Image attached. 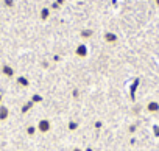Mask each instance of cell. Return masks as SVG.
Returning <instances> with one entry per match:
<instances>
[{
    "label": "cell",
    "instance_id": "cell-1",
    "mask_svg": "<svg viewBox=\"0 0 159 151\" xmlns=\"http://www.w3.org/2000/svg\"><path fill=\"white\" fill-rule=\"evenodd\" d=\"M36 129H38L41 134H47V132H50V129H52V123H50V120H47V118L39 120L38 125H36Z\"/></svg>",
    "mask_w": 159,
    "mask_h": 151
},
{
    "label": "cell",
    "instance_id": "cell-2",
    "mask_svg": "<svg viewBox=\"0 0 159 151\" xmlns=\"http://www.w3.org/2000/svg\"><path fill=\"white\" fill-rule=\"evenodd\" d=\"M2 73L5 75L7 78H13L14 77V69L10 67L8 64H5V65H2Z\"/></svg>",
    "mask_w": 159,
    "mask_h": 151
},
{
    "label": "cell",
    "instance_id": "cell-3",
    "mask_svg": "<svg viewBox=\"0 0 159 151\" xmlns=\"http://www.w3.org/2000/svg\"><path fill=\"white\" fill-rule=\"evenodd\" d=\"M8 115H10V109H8L7 106L0 104V122H5V120L8 118Z\"/></svg>",
    "mask_w": 159,
    "mask_h": 151
},
{
    "label": "cell",
    "instance_id": "cell-4",
    "mask_svg": "<svg viewBox=\"0 0 159 151\" xmlns=\"http://www.w3.org/2000/svg\"><path fill=\"white\" fill-rule=\"evenodd\" d=\"M75 53H76L78 58H86V56H88V48H86V45H80V47L75 50Z\"/></svg>",
    "mask_w": 159,
    "mask_h": 151
},
{
    "label": "cell",
    "instance_id": "cell-5",
    "mask_svg": "<svg viewBox=\"0 0 159 151\" xmlns=\"http://www.w3.org/2000/svg\"><path fill=\"white\" fill-rule=\"evenodd\" d=\"M147 111L148 112H157L159 111V103H156V101H150L148 104H147Z\"/></svg>",
    "mask_w": 159,
    "mask_h": 151
},
{
    "label": "cell",
    "instance_id": "cell-6",
    "mask_svg": "<svg viewBox=\"0 0 159 151\" xmlns=\"http://www.w3.org/2000/svg\"><path fill=\"white\" fill-rule=\"evenodd\" d=\"M16 83H17V86H20V87H28V86H30V81H28V78H25V77H19V78L16 80Z\"/></svg>",
    "mask_w": 159,
    "mask_h": 151
},
{
    "label": "cell",
    "instance_id": "cell-7",
    "mask_svg": "<svg viewBox=\"0 0 159 151\" xmlns=\"http://www.w3.org/2000/svg\"><path fill=\"white\" fill-rule=\"evenodd\" d=\"M33 106H34V103H33L31 100H30V101H27V103H25V104L22 106V109H20V111H22V114H25V112H28V111H30V109H31Z\"/></svg>",
    "mask_w": 159,
    "mask_h": 151
},
{
    "label": "cell",
    "instance_id": "cell-8",
    "mask_svg": "<svg viewBox=\"0 0 159 151\" xmlns=\"http://www.w3.org/2000/svg\"><path fill=\"white\" fill-rule=\"evenodd\" d=\"M105 39H106L108 42H111V44H112V42H116V41H117V36H116V34H112V33H106V34H105Z\"/></svg>",
    "mask_w": 159,
    "mask_h": 151
},
{
    "label": "cell",
    "instance_id": "cell-9",
    "mask_svg": "<svg viewBox=\"0 0 159 151\" xmlns=\"http://www.w3.org/2000/svg\"><path fill=\"white\" fill-rule=\"evenodd\" d=\"M36 131H38V129H36V126H33V125L27 126V134H28V135H34V134H36Z\"/></svg>",
    "mask_w": 159,
    "mask_h": 151
},
{
    "label": "cell",
    "instance_id": "cell-10",
    "mask_svg": "<svg viewBox=\"0 0 159 151\" xmlns=\"http://www.w3.org/2000/svg\"><path fill=\"white\" fill-rule=\"evenodd\" d=\"M31 101H33V103H41V101H42V97L38 95V94H34V95L31 97Z\"/></svg>",
    "mask_w": 159,
    "mask_h": 151
},
{
    "label": "cell",
    "instance_id": "cell-11",
    "mask_svg": "<svg viewBox=\"0 0 159 151\" xmlns=\"http://www.w3.org/2000/svg\"><path fill=\"white\" fill-rule=\"evenodd\" d=\"M76 128H78V123H76V122H73V120H70V122H69V129H70V131H73V129H76Z\"/></svg>",
    "mask_w": 159,
    "mask_h": 151
},
{
    "label": "cell",
    "instance_id": "cell-12",
    "mask_svg": "<svg viewBox=\"0 0 159 151\" xmlns=\"http://www.w3.org/2000/svg\"><path fill=\"white\" fill-rule=\"evenodd\" d=\"M81 34H83V38H91V34H92V31H91V30H88V31H83Z\"/></svg>",
    "mask_w": 159,
    "mask_h": 151
},
{
    "label": "cell",
    "instance_id": "cell-13",
    "mask_svg": "<svg viewBox=\"0 0 159 151\" xmlns=\"http://www.w3.org/2000/svg\"><path fill=\"white\" fill-rule=\"evenodd\" d=\"M48 16V10H42V19H47Z\"/></svg>",
    "mask_w": 159,
    "mask_h": 151
},
{
    "label": "cell",
    "instance_id": "cell-14",
    "mask_svg": "<svg viewBox=\"0 0 159 151\" xmlns=\"http://www.w3.org/2000/svg\"><path fill=\"white\" fill-rule=\"evenodd\" d=\"M72 94H73V97H75V98H78V97H80V91H78V89H75Z\"/></svg>",
    "mask_w": 159,
    "mask_h": 151
},
{
    "label": "cell",
    "instance_id": "cell-15",
    "mask_svg": "<svg viewBox=\"0 0 159 151\" xmlns=\"http://www.w3.org/2000/svg\"><path fill=\"white\" fill-rule=\"evenodd\" d=\"M95 128H102V122H97L95 123Z\"/></svg>",
    "mask_w": 159,
    "mask_h": 151
},
{
    "label": "cell",
    "instance_id": "cell-16",
    "mask_svg": "<svg viewBox=\"0 0 159 151\" xmlns=\"http://www.w3.org/2000/svg\"><path fill=\"white\" fill-rule=\"evenodd\" d=\"M7 5H8V7H11V5H13V0H7Z\"/></svg>",
    "mask_w": 159,
    "mask_h": 151
},
{
    "label": "cell",
    "instance_id": "cell-17",
    "mask_svg": "<svg viewBox=\"0 0 159 151\" xmlns=\"http://www.w3.org/2000/svg\"><path fill=\"white\" fill-rule=\"evenodd\" d=\"M154 132L157 134V137H159V128H154Z\"/></svg>",
    "mask_w": 159,
    "mask_h": 151
},
{
    "label": "cell",
    "instance_id": "cell-18",
    "mask_svg": "<svg viewBox=\"0 0 159 151\" xmlns=\"http://www.w3.org/2000/svg\"><path fill=\"white\" fill-rule=\"evenodd\" d=\"M72 151H81V149H80V148H73Z\"/></svg>",
    "mask_w": 159,
    "mask_h": 151
},
{
    "label": "cell",
    "instance_id": "cell-19",
    "mask_svg": "<svg viewBox=\"0 0 159 151\" xmlns=\"http://www.w3.org/2000/svg\"><path fill=\"white\" fill-rule=\"evenodd\" d=\"M2 98H3V97H2V94H0V104H2Z\"/></svg>",
    "mask_w": 159,
    "mask_h": 151
}]
</instances>
